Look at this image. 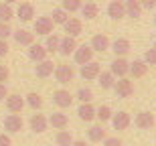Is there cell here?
Returning <instances> with one entry per match:
<instances>
[{
    "instance_id": "cell-1",
    "label": "cell",
    "mask_w": 156,
    "mask_h": 146,
    "mask_svg": "<svg viewBox=\"0 0 156 146\" xmlns=\"http://www.w3.org/2000/svg\"><path fill=\"white\" fill-rule=\"evenodd\" d=\"M114 91H116L118 98H132L134 95V81L132 79H128V77H120V79H116V83H114Z\"/></svg>"
},
{
    "instance_id": "cell-2",
    "label": "cell",
    "mask_w": 156,
    "mask_h": 146,
    "mask_svg": "<svg viewBox=\"0 0 156 146\" xmlns=\"http://www.w3.org/2000/svg\"><path fill=\"white\" fill-rule=\"evenodd\" d=\"M128 69H130V61H128L126 57H116L114 61H112V65H110V71H112V75L116 77V79L126 77Z\"/></svg>"
},
{
    "instance_id": "cell-3",
    "label": "cell",
    "mask_w": 156,
    "mask_h": 146,
    "mask_svg": "<svg viewBox=\"0 0 156 146\" xmlns=\"http://www.w3.org/2000/svg\"><path fill=\"white\" fill-rule=\"evenodd\" d=\"M99 71H101V65L98 63V61H89V63L81 65L79 69V75L85 79V81H93V79H98Z\"/></svg>"
},
{
    "instance_id": "cell-4",
    "label": "cell",
    "mask_w": 156,
    "mask_h": 146,
    "mask_svg": "<svg viewBox=\"0 0 156 146\" xmlns=\"http://www.w3.org/2000/svg\"><path fill=\"white\" fill-rule=\"evenodd\" d=\"M73 59H75L77 65H85L89 61H93V49L89 45H81L73 51Z\"/></svg>"
},
{
    "instance_id": "cell-5",
    "label": "cell",
    "mask_w": 156,
    "mask_h": 146,
    "mask_svg": "<svg viewBox=\"0 0 156 146\" xmlns=\"http://www.w3.org/2000/svg\"><path fill=\"white\" fill-rule=\"evenodd\" d=\"M112 126L114 130H128L130 128V124H132V118L128 112H118V114H112Z\"/></svg>"
},
{
    "instance_id": "cell-6",
    "label": "cell",
    "mask_w": 156,
    "mask_h": 146,
    "mask_svg": "<svg viewBox=\"0 0 156 146\" xmlns=\"http://www.w3.org/2000/svg\"><path fill=\"white\" fill-rule=\"evenodd\" d=\"M53 20H51V16H41V18H37L35 20V30L33 33H37V35H41V37H47V35H51L53 33Z\"/></svg>"
},
{
    "instance_id": "cell-7",
    "label": "cell",
    "mask_w": 156,
    "mask_h": 146,
    "mask_svg": "<svg viewBox=\"0 0 156 146\" xmlns=\"http://www.w3.org/2000/svg\"><path fill=\"white\" fill-rule=\"evenodd\" d=\"M53 73H55V79H57L59 83H69L71 79H73V67H71V65H67V63L57 65Z\"/></svg>"
},
{
    "instance_id": "cell-8",
    "label": "cell",
    "mask_w": 156,
    "mask_h": 146,
    "mask_svg": "<svg viewBox=\"0 0 156 146\" xmlns=\"http://www.w3.org/2000/svg\"><path fill=\"white\" fill-rule=\"evenodd\" d=\"M112 51H114L116 57H126L128 53L132 51V43L128 39H124V37H118L116 41L112 43Z\"/></svg>"
},
{
    "instance_id": "cell-9",
    "label": "cell",
    "mask_w": 156,
    "mask_h": 146,
    "mask_svg": "<svg viewBox=\"0 0 156 146\" xmlns=\"http://www.w3.org/2000/svg\"><path fill=\"white\" fill-rule=\"evenodd\" d=\"M24 108V98H20L18 94H8L6 95V110L10 114H20Z\"/></svg>"
},
{
    "instance_id": "cell-10",
    "label": "cell",
    "mask_w": 156,
    "mask_h": 146,
    "mask_svg": "<svg viewBox=\"0 0 156 146\" xmlns=\"http://www.w3.org/2000/svg\"><path fill=\"white\" fill-rule=\"evenodd\" d=\"M63 27H65V33H67V37H73V39H77V37L83 33V23H81V18L69 16V18H67V23H65Z\"/></svg>"
},
{
    "instance_id": "cell-11",
    "label": "cell",
    "mask_w": 156,
    "mask_h": 146,
    "mask_svg": "<svg viewBox=\"0 0 156 146\" xmlns=\"http://www.w3.org/2000/svg\"><path fill=\"white\" fill-rule=\"evenodd\" d=\"M4 130L8 134H14V132H20L23 130V118L18 114H8L4 118Z\"/></svg>"
},
{
    "instance_id": "cell-12",
    "label": "cell",
    "mask_w": 156,
    "mask_h": 146,
    "mask_svg": "<svg viewBox=\"0 0 156 146\" xmlns=\"http://www.w3.org/2000/svg\"><path fill=\"white\" fill-rule=\"evenodd\" d=\"M29 126L33 132H37V134H43L47 128H49V120H47L43 114H33L29 120Z\"/></svg>"
},
{
    "instance_id": "cell-13",
    "label": "cell",
    "mask_w": 156,
    "mask_h": 146,
    "mask_svg": "<svg viewBox=\"0 0 156 146\" xmlns=\"http://www.w3.org/2000/svg\"><path fill=\"white\" fill-rule=\"evenodd\" d=\"M108 16L114 18V20H120V18L126 16V8H124V0H112L108 4Z\"/></svg>"
},
{
    "instance_id": "cell-14",
    "label": "cell",
    "mask_w": 156,
    "mask_h": 146,
    "mask_svg": "<svg viewBox=\"0 0 156 146\" xmlns=\"http://www.w3.org/2000/svg\"><path fill=\"white\" fill-rule=\"evenodd\" d=\"M89 47L93 49V53H104V51H108V49H110V37L104 35V33H99V35H95L91 39Z\"/></svg>"
},
{
    "instance_id": "cell-15",
    "label": "cell",
    "mask_w": 156,
    "mask_h": 146,
    "mask_svg": "<svg viewBox=\"0 0 156 146\" xmlns=\"http://www.w3.org/2000/svg\"><path fill=\"white\" fill-rule=\"evenodd\" d=\"M53 101L57 108H69L73 104V95L67 89H57V91H53Z\"/></svg>"
},
{
    "instance_id": "cell-16",
    "label": "cell",
    "mask_w": 156,
    "mask_h": 146,
    "mask_svg": "<svg viewBox=\"0 0 156 146\" xmlns=\"http://www.w3.org/2000/svg\"><path fill=\"white\" fill-rule=\"evenodd\" d=\"M53 71H55V63H53L51 59H43V61H39L37 63V77H41V79H47V77L53 75Z\"/></svg>"
},
{
    "instance_id": "cell-17",
    "label": "cell",
    "mask_w": 156,
    "mask_h": 146,
    "mask_svg": "<svg viewBox=\"0 0 156 146\" xmlns=\"http://www.w3.org/2000/svg\"><path fill=\"white\" fill-rule=\"evenodd\" d=\"M75 49H77V41L73 39V37H67V35H65V37H61V39H59V51L57 53H61V55H65V57H69Z\"/></svg>"
},
{
    "instance_id": "cell-18",
    "label": "cell",
    "mask_w": 156,
    "mask_h": 146,
    "mask_svg": "<svg viewBox=\"0 0 156 146\" xmlns=\"http://www.w3.org/2000/svg\"><path fill=\"white\" fill-rule=\"evenodd\" d=\"M12 37H14V41L18 43V45H23V47H29V45H33L35 43V33H30V30L27 29H18L12 33Z\"/></svg>"
},
{
    "instance_id": "cell-19",
    "label": "cell",
    "mask_w": 156,
    "mask_h": 146,
    "mask_svg": "<svg viewBox=\"0 0 156 146\" xmlns=\"http://www.w3.org/2000/svg\"><path fill=\"white\" fill-rule=\"evenodd\" d=\"M16 16L23 20V23H30L33 16H35V6L30 4V2H20L16 8Z\"/></svg>"
},
{
    "instance_id": "cell-20",
    "label": "cell",
    "mask_w": 156,
    "mask_h": 146,
    "mask_svg": "<svg viewBox=\"0 0 156 146\" xmlns=\"http://www.w3.org/2000/svg\"><path fill=\"white\" fill-rule=\"evenodd\" d=\"M134 124H136V128L140 130H150L154 126V116H152L150 112H140L138 116L134 118Z\"/></svg>"
},
{
    "instance_id": "cell-21",
    "label": "cell",
    "mask_w": 156,
    "mask_h": 146,
    "mask_svg": "<svg viewBox=\"0 0 156 146\" xmlns=\"http://www.w3.org/2000/svg\"><path fill=\"white\" fill-rule=\"evenodd\" d=\"M47 120H49V124H51L55 130H65L67 124H69V118H67V114H63V112H55V114H51V118H47Z\"/></svg>"
},
{
    "instance_id": "cell-22",
    "label": "cell",
    "mask_w": 156,
    "mask_h": 146,
    "mask_svg": "<svg viewBox=\"0 0 156 146\" xmlns=\"http://www.w3.org/2000/svg\"><path fill=\"white\" fill-rule=\"evenodd\" d=\"M47 49L43 47V45H39V43H33V45H29V59L30 61H35V63H39V61H43V59H47Z\"/></svg>"
},
{
    "instance_id": "cell-23",
    "label": "cell",
    "mask_w": 156,
    "mask_h": 146,
    "mask_svg": "<svg viewBox=\"0 0 156 146\" xmlns=\"http://www.w3.org/2000/svg\"><path fill=\"white\" fill-rule=\"evenodd\" d=\"M77 116H79V120H83V122H93L95 108L91 105V101H89V104H81L79 108H77Z\"/></svg>"
},
{
    "instance_id": "cell-24",
    "label": "cell",
    "mask_w": 156,
    "mask_h": 146,
    "mask_svg": "<svg viewBox=\"0 0 156 146\" xmlns=\"http://www.w3.org/2000/svg\"><path fill=\"white\" fill-rule=\"evenodd\" d=\"M124 8H126V16L130 18H138L142 14V10H144L138 0H124Z\"/></svg>"
},
{
    "instance_id": "cell-25",
    "label": "cell",
    "mask_w": 156,
    "mask_h": 146,
    "mask_svg": "<svg viewBox=\"0 0 156 146\" xmlns=\"http://www.w3.org/2000/svg\"><path fill=\"white\" fill-rule=\"evenodd\" d=\"M128 73H130L134 79H140V77H144L146 73H148V65H146L144 61H134V63H130Z\"/></svg>"
},
{
    "instance_id": "cell-26",
    "label": "cell",
    "mask_w": 156,
    "mask_h": 146,
    "mask_svg": "<svg viewBox=\"0 0 156 146\" xmlns=\"http://www.w3.org/2000/svg\"><path fill=\"white\" fill-rule=\"evenodd\" d=\"M81 14L87 18V20H93V18L99 14V6L95 4V2H85V4H81Z\"/></svg>"
},
{
    "instance_id": "cell-27",
    "label": "cell",
    "mask_w": 156,
    "mask_h": 146,
    "mask_svg": "<svg viewBox=\"0 0 156 146\" xmlns=\"http://www.w3.org/2000/svg\"><path fill=\"white\" fill-rule=\"evenodd\" d=\"M98 81H99V85H101V89H112L114 83H116V77L112 75V71H99Z\"/></svg>"
},
{
    "instance_id": "cell-28",
    "label": "cell",
    "mask_w": 156,
    "mask_h": 146,
    "mask_svg": "<svg viewBox=\"0 0 156 146\" xmlns=\"http://www.w3.org/2000/svg\"><path fill=\"white\" fill-rule=\"evenodd\" d=\"M87 138H89V142H104V138H105L104 126H91L87 130Z\"/></svg>"
},
{
    "instance_id": "cell-29",
    "label": "cell",
    "mask_w": 156,
    "mask_h": 146,
    "mask_svg": "<svg viewBox=\"0 0 156 146\" xmlns=\"http://www.w3.org/2000/svg\"><path fill=\"white\" fill-rule=\"evenodd\" d=\"M55 142H57V146H71L73 144V136H71L69 130H59L57 136H55Z\"/></svg>"
},
{
    "instance_id": "cell-30",
    "label": "cell",
    "mask_w": 156,
    "mask_h": 146,
    "mask_svg": "<svg viewBox=\"0 0 156 146\" xmlns=\"http://www.w3.org/2000/svg\"><path fill=\"white\" fill-rule=\"evenodd\" d=\"M12 18H14L12 6L6 4V2H0V23H10Z\"/></svg>"
},
{
    "instance_id": "cell-31",
    "label": "cell",
    "mask_w": 156,
    "mask_h": 146,
    "mask_svg": "<svg viewBox=\"0 0 156 146\" xmlns=\"http://www.w3.org/2000/svg\"><path fill=\"white\" fill-rule=\"evenodd\" d=\"M24 104H29L30 108L37 112V110H41V108H43V98H41L39 94H35V91H30V94L24 98Z\"/></svg>"
},
{
    "instance_id": "cell-32",
    "label": "cell",
    "mask_w": 156,
    "mask_h": 146,
    "mask_svg": "<svg viewBox=\"0 0 156 146\" xmlns=\"http://www.w3.org/2000/svg\"><path fill=\"white\" fill-rule=\"evenodd\" d=\"M59 39L61 37H57V35H47V41H45V45L43 47L47 49V53H57L59 51Z\"/></svg>"
},
{
    "instance_id": "cell-33",
    "label": "cell",
    "mask_w": 156,
    "mask_h": 146,
    "mask_svg": "<svg viewBox=\"0 0 156 146\" xmlns=\"http://www.w3.org/2000/svg\"><path fill=\"white\" fill-rule=\"evenodd\" d=\"M112 114H114V112H112V108H110L108 104L99 105L98 110H95V118H98V120H99L101 124H104V122H108V120L112 118Z\"/></svg>"
},
{
    "instance_id": "cell-34",
    "label": "cell",
    "mask_w": 156,
    "mask_h": 146,
    "mask_svg": "<svg viewBox=\"0 0 156 146\" xmlns=\"http://www.w3.org/2000/svg\"><path fill=\"white\" fill-rule=\"evenodd\" d=\"M67 18H69V12L63 10V8H55L53 14H51L53 24H65V23H67Z\"/></svg>"
},
{
    "instance_id": "cell-35",
    "label": "cell",
    "mask_w": 156,
    "mask_h": 146,
    "mask_svg": "<svg viewBox=\"0 0 156 146\" xmlns=\"http://www.w3.org/2000/svg\"><path fill=\"white\" fill-rule=\"evenodd\" d=\"M83 4V0H61V8L67 12H77Z\"/></svg>"
},
{
    "instance_id": "cell-36",
    "label": "cell",
    "mask_w": 156,
    "mask_h": 146,
    "mask_svg": "<svg viewBox=\"0 0 156 146\" xmlns=\"http://www.w3.org/2000/svg\"><path fill=\"white\" fill-rule=\"evenodd\" d=\"M77 99H79L81 104H89L93 99V91L89 87H81V89H77V95H75Z\"/></svg>"
},
{
    "instance_id": "cell-37",
    "label": "cell",
    "mask_w": 156,
    "mask_h": 146,
    "mask_svg": "<svg viewBox=\"0 0 156 146\" xmlns=\"http://www.w3.org/2000/svg\"><path fill=\"white\" fill-rule=\"evenodd\" d=\"M144 63L148 65V67H150V65H156V45L144 53Z\"/></svg>"
},
{
    "instance_id": "cell-38",
    "label": "cell",
    "mask_w": 156,
    "mask_h": 146,
    "mask_svg": "<svg viewBox=\"0 0 156 146\" xmlns=\"http://www.w3.org/2000/svg\"><path fill=\"white\" fill-rule=\"evenodd\" d=\"M12 35V29H10V24L8 23H0V39H8V37Z\"/></svg>"
},
{
    "instance_id": "cell-39",
    "label": "cell",
    "mask_w": 156,
    "mask_h": 146,
    "mask_svg": "<svg viewBox=\"0 0 156 146\" xmlns=\"http://www.w3.org/2000/svg\"><path fill=\"white\" fill-rule=\"evenodd\" d=\"M104 146H124V144H122V140L116 138V136H110V138L105 136L104 138Z\"/></svg>"
},
{
    "instance_id": "cell-40",
    "label": "cell",
    "mask_w": 156,
    "mask_h": 146,
    "mask_svg": "<svg viewBox=\"0 0 156 146\" xmlns=\"http://www.w3.org/2000/svg\"><path fill=\"white\" fill-rule=\"evenodd\" d=\"M8 77H10V71H8V67L0 63V83H6V81H8Z\"/></svg>"
},
{
    "instance_id": "cell-41",
    "label": "cell",
    "mask_w": 156,
    "mask_h": 146,
    "mask_svg": "<svg viewBox=\"0 0 156 146\" xmlns=\"http://www.w3.org/2000/svg\"><path fill=\"white\" fill-rule=\"evenodd\" d=\"M140 6L142 8H148V10H152V8H156V0H138Z\"/></svg>"
},
{
    "instance_id": "cell-42",
    "label": "cell",
    "mask_w": 156,
    "mask_h": 146,
    "mask_svg": "<svg viewBox=\"0 0 156 146\" xmlns=\"http://www.w3.org/2000/svg\"><path fill=\"white\" fill-rule=\"evenodd\" d=\"M6 55H8V43L4 39H0V59L6 57Z\"/></svg>"
},
{
    "instance_id": "cell-43",
    "label": "cell",
    "mask_w": 156,
    "mask_h": 146,
    "mask_svg": "<svg viewBox=\"0 0 156 146\" xmlns=\"http://www.w3.org/2000/svg\"><path fill=\"white\" fill-rule=\"evenodd\" d=\"M0 146H12L10 134H0Z\"/></svg>"
},
{
    "instance_id": "cell-44",
    "label": "cell",
    "mask_w": 156,
    "mask_h": 146,
    "mask_svg": "<svg viewBox=\"0 0 156 146\" xmlns=\"http://www.w3.org/2000/svg\"><path fill=\"white\" fill-rule=\"evenodd\" d=\"M8 95V89H6V83H0V99H6Z\"/></svg>"
},
{
    "instance_id": "cell-45",
    "label": "cell",
    "mask_w": 156,
    "mask_h": 146,
    "mask_svg": "<svg viewBox=\"0 0 156 146\" xmlns=\"http://www.w3.org/2000/svg\"><path fill=\"white\" fill-rule=\"evenodd\" d=\"M71 146H87V142L85 140H73V144Z\"/></svg>"
},
{
    "instance_id": "cell-46",
    "label": "cell",
    "mask_w": 156,
    "mask_h": 146,
    "mask_svg": "<svg viewBox=\"0 0 156 146\" xmlns=\"http://www.w3.org/2000/svg\"><path fill=\"white\" fill-rule=\"evenodd\" d=\"M6 4H14V2H16V0H4Z\"/></svg>"
},
{
    "instance_id": "cell-47",
    "label": "cell",
    "mask_w": 156,
    "mask_h": 146,
    "mask_svg": "<svg viewBox=\"0 0 156 146\" xmlns=\"http://www.w3.org/2000/svg\"><path fill=\"white\" fill-rule=\"evenodd\" d=\"M85 2H93V0H85Z\"/></svg>"
},
{
    "instance_id": "cell-48",
    "label": "cell",
    "mask_w": 156,
    "mask_h": 146,
    "mask_svg": "<svg viewBox=\"0 0 156 146\" xmlns=\"http://www.w3.org/2000/svg\"><path fill=\"white\" fill-rule=\"evenodd\" d=\"M154 24H156V16H154Z\"/></svg>"
}]
</instances>
